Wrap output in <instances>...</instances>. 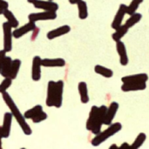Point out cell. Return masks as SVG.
<instances>
[{"label": "cell", "instance_id": "36", "mask_svg": "<svg viewBox=\"0 0 149 149\" xmlns=\"http://www.w3.org/2000/svg\"><path fill=\"white\" fill-rule=\"evenodd\" d=\"M71 4H77L80 0H68Z\"/></svg>", "mask_w": 149, "mask_h": 149}, {"label": "cell", "instance_id": "5", "mask_svg": "<svg viewBox=\"0 0 149 149\" xmlns=\"http://www.w3.org/2000/svg\"><path fill=\"white\" fill-rule=\"evenodd\" d=\"M28 18H29V21H32V22L54 20L57 18V13H56V11L44 10L41 12L31 13V14H29Z\"/></svg>", "mask_w": 149, "mask_h": 149}, {"label": "cell", "instance_id": "4", "mask_svg": "<svg viewBox=\"0 0 149 149\" xmlns=\"http://www.w3.org/2000/svg\"><path fill=\"white\" fill-rule=\"evenodd\" d=\"M3 50L6 52H10L12 49V27L6 21L3 23Z\"/></svg>", "mask_w": 149, "mask_h": 149}, {"label": "cell", "instance_id": "40", "mask_svg": "<svg viewBox=\"0 0 149 149\" xmlns=\"http://www.w3.org/2000/svg\"><path fill=\"white\" fill-rule=\"evenodd\" d=\"M52 1H53V0H52Z\"/></svg>", "mask_w": 149, "mask_h": 149}, {"label": "cell", "instance_id": "10", "mask_svg": "<svg viewBox=\"0 0 149 149\" xmlns=\"http://www.w3.org/2000/svg\"><path fill=\"white\" fill-rule=\"evenodd\" d=\"M146 88H147V82H144V81L123 83V85L121 86V90L125 93L142 91V90H145Z\"/></svg>", "mask_w": 149, "mask_h": 149}, {"label": "cell", "instance_id": "38", "mask_svg": "<svg viewBox=\"0 0 149 149\" xmlns=\"http://www.w3.org/2000/svg\"><path fill=\"white\" fill-rule=\"evenodd\" d=\"M34 1H35V0H27V2H28V3H32Z\"/></svg>", "mask_w": 149, "mask_h": 149}, {"label": "cell", "instance_id": "29", "mask_svg": "<svg viewBox=\"0 0 149 149\" xmlns=\"http://www.w3.org/2000/svg\"><path fill=\"white\" fill-rule=\"evenodd\" d=\"M143 1H144V0H132V2L130 3V4L127 7V14L132 15V14L135 13L136 10H138L140 4H141Z\"/></svg>", "mask_w": 149, "mask_h": 149}, {"label": "cell", "instance_id": "17", "mask_svg": "<svg viewBox=\"0 0 149 149\" xmlns=\"http://www.w3.org/2000/svg\"><path fill=\"white\" fill-rule=\"evenodd\" d=\"M44 67H63L65 65V60L61 58H44L41 60Z\"/></svg>", "mask_w": 149, "mask_h": 149}, {"label": "cell", "instance_id": "2", "mask_svg": "<svg viewBox=\"0 0 149 149\" xmlns=\"http://www.w3.org/2000/svg\"><path fill=\"white\" fill-rule=\"evenodd\" d=\"M2 97L3 100L4 101V103L7 105V107H9L11 114L13 115V117L16 119L17 122L18 123V125L20 126L22 131L24 132V134L25 135H31L32 134L31 128V127L28 125V123L26 122V119L24 118V116L21 113L20 110L18 109V107H17V105L15 104L14 100L11 99V97L10 96V94L7 92H4L2 93Z\"/></svg>", "mask_w": 149, "mask_h": 149}, {"label": "cell", "instance_id": "34", "mask_svg": "<svg viewBox=\"0 0 149 149\" xmlns=\"http://www.w3.org/2000/svg\"><path fill=\"white\" fill-rule=\"evenodd\" d=\"M119 148H120V149H128V148H130V146L127 143V142H125V143H123Z\"/></svg>", "mask_w": 149, "mask_h": 149}, {"label": "cell", "instance_id": "35", "mask_svg": "<svg viewBox=\"0 0 149 149\" xmlns=\"http://www.w3.org/2000/svg\"><path fill=\"white\" fill-rule=\"evenodd\" d=\"M3 138V132H2V127L0 126V149L2 148V139Z\"/></svg>", "mask_w": 149, "mask_h": 149}, {"label": "cell", "instance_id": "6", "mask_svg": "<svg viewBox=\"0 0 149 149\" xmlns=\"http://www.w3.org/2000/svg\"><path fill=\"white\" fill-rule=\"evenodd\" d=\"M32 4L36 9H40L43 10L57 11L58 10V4L52 0H35Z\"/></svg>", "mask_w": 149, "mask_h": 149}, {"label": "cell", "instance_id": "22", "mask_svg": "<svg viewBox=\"0 0 149 149\" xmlns=\"http://www.w3.org/2000/svg\"><path fill=\"white\" fill-rule=\"evenodd\" d=\"M78 10H79V17L82 20L87 18L88 17V8H87V3L84 0H80L78 3Z\"/></svg>", "mask_w": 149, "mask_h": 149}, {"label": "cell", "instance_id": "1", "mask_svg": "<svg viewBox=\"0 0 149 149\" xmlns=\"http://www.w3.org/2000/svg\"><path fill=\"white\" fill-rule=\"evenodd\" d=\"M107 110V107L106 106H93L89 113V117L86 120V130L95 135L100 134L101 127L104 125V120Z\"/></svg>", "mask_w": 149, "mask_h": 149}, {"label": "cell", "instance_id": "24", "mask_svg": "<svg viewBox=\"0 0 149 149\" xmlns=\"http://www.w3.org/2000/svg\"><path fill=\"white\" fill-rule=\"evenodd\" d=\"M94 71H95L96 73H98V74H100V75L105 77V78H107V79L112 78V77L113 76V70H111V69H109V68H107V67H105V66H103V65H95Z\"/></svg>", "mask_w": 149, "mask_h": 149}, {"label": "cell", "instance_id": "37", "mask_svg": "<svg viewBox=\"0 0 149 149\" xmlns=\"http://www.w3.org/2000/svg\"><path fill=\"white\" fill-rule=\"evenodd\" d=\"M113 148L118 149L119 148V147H117V145H116V144H113V145H112V146L110 147V149H113Z\"/></svg>", "mask_w": 149, "mask_h": 149}, {"label": "cell", "instance_id": "8", "mask_svg": "<svg viewBox=\"0 0 149 149\" xmlns=\"http://www.w3.org/2000/svg\"><path fill=\"white\" fill-rule=\"evenodd\" d=\"M127 5H126L124 3H121L120 5L119 9L117 10V13H116V15H115L113 22H112V24H111L113 29L116 30L117 28H119L122 24V21L124 19V17L127 14Z\"/></svg>", "mask_w": 149, "mask_h": 149}, {"label": "cell", "instance_id": "15", "mask_svg": "<svg viewBox=\"0 0 149 149\" xmlns=\"http://www.w3.org/2000/svg\"><path fill=\"white\" fill-rule=\"evenodd\" d=\"M12 117L13 115L11 113H5L3 115V120L2 127V132L3 138H9L10 134V128H11V122H12Z\"/></svg>", "mask_w": 149, "mask_h": 149}, {"label": "cell", "instance_id": "30", "mask_svg": "<svg viewBox=\"0 0 149 149\" xmlns=\"http://www.w3.org/2000/svg\"><path fill=\"white\" fill-rule=\"evenodd\" d=\"M12 79H10V77H6L4 78V79L2 81V83L0 84V93H3L4 92L7 91V89L11 86L12 84Z\"/></svg>", "mask_w": 149, "mask_h": 149}, {"label": "cell", "instance_id": "19", "mask_svg": "<svg viewBox=\"0 0 149 149\" xmlns=\"http://www.w3.org/2000/svg\"><path fill=\"white\" fill-rule=\"evenodd\" d=\"M78 90L80 97V100L83 104H87L89 102V95H88V89H87V85L86 82L82 81L79 82L78 85Z\"/></svg>", "mask_w": 149, "mask_h": 149}, {"label": "cell", "instance_id": "31", "mask_svg": "<svg viewBox=\"0 0 149 149\" xmlns=\"http://www.w3.org/2000/svg\"><path fill=\"white\" fill-rule=\"evenodd\" d=\"M47 117H48V116H47V113H45L44 111H41V112L38 113L36 116H34V117L31 119V120H32L33 123H40V122L45 120L47 119Z\"/></svg>", "mask_w": 149, "mask_h": 149}, {"label": "cell", "instance_id": "12", "mask_svg": "<svg viewBox=\"0 0 149 149\" xmlns=\"http://www.w3.org/2000/svg\"><path fill=\"white\" fill-rule=\"evenodd\" d=\"M116 50L120 57V63L121 65L126 66L128 64V56L127 53V48L125 44L120 40L116 42Z\"/></svg>", "mask_w": 149, "mask_h": 149}, {"label": "cell", "instance_id": "13", "mask_svg": "<svg viewBox=\"0 0 149 149\" xmlns=\"http://www.w3.org/2000/svg\"><path fill=\"white\" fill-rule=\"evenodd\" d=\"M55 93H56V82L51 80L48 82V86H47V95L45 100V104L47 107H54Z\"/></svg>", "mask_w": 149, "mask_h": 149}, {"label": "cell", "instance_id": "3", "mask_svg": "<svg viewBox=\"0 0 149 149\" xmlns=\"http://www.w3.org/2000/svg\"><path fill=\"white\" fill-rule=\"evenodd\" d=\"M122 129V125L120 122L112 123L108 128L104 130L103 132H100V134H96V136L92 141V145L93 147H99L100 144L105 142L107 139L112 137L113 135L116 134Z\"/></svg>", "mask_w": 149, "mask_h": 149}, {"label": "cell", "instance_id": "26", "mask_svg": "<svg viewBox=\"0 0 149 149\" xmlns=\"http://www.w3.org/2000/svg\"><path fill=\"white\" fill-rule=\"evenodd\" d=\"M21 66V60L19 59H14L12 60V65H11V68H10V78L12 79H15L18 74L19 69Z\"/></svg>", "mask_w": 149, "mask_h": 149}, {"label": "cell", "instance_id": "32", "mask_svg": "<svg viewBox=\"0 0 149 149\" xmlns=\"http://www.w3.org/2000/svg\"><path fill=\"white\" fill-rule=\"evenodd\" d=\"M6 57V52L3 49L0 51V72H1V70H2V67H3V64L4 62V58Z\"/></svg>", "mask_w": 149, "mask_h": 149}, {"label": "cell", "instance_id": "23", "mask_svg": "<svg viewBox=\"0 0 149 149\" xmlns=\"http://www.w3.org/2000/svg\"><path fill=\"white\" fill-rule=\"evenodd\" d=\"M11 65H12V58L9 56H6L4 58V62L3 64V67L1 70L0 74L3 77H9L10 76V68H11Z\"/></svg>", "mask_w": 149, "mask_h": 149}, {"label": "cell", "instance_id": "33", "mask_svg": "<svg viewBox=\"0 0 149 149\" xmlns=\"http://www.w3.org/2000/svg\"><path fill=\"white\" fill-rule=\"evenodd\" d=\"M9 7V3L5 0H0V8H2L3 10L8 9Z\"/></svg>", "mask_w": 149, "mask_h": 149}, {"label": "cell", "instance_id": "14", "mask_svg": "<svg viewBox=\"0 0 149 149\" xmlns=\"http://www.w3.org/2000/svg\"><path fill=\"white\" fill-rule=\"evenodd\" d=\"M71 31V27L67 24H65V25H62L60 27H58L56 29H53L52 31H50L47 34H46V37L48 39L50 40H52L56 38H58V37H61L63 35H65L67 34L68 32H70Z\"/></svg>", "mask_w": 149, "mask_h": 149}, {"label": "cell", "instance_id": "9", "mask_svg": "<svg viewBox=\"0 0 149 149\" xmlns=\"http://www.w3.org/2000/svg\"><path fill=\"white\" fill-rule=\"evenodd\" d=\"M41 58L39 56H35L31 65V79L33 81H38L41 79Z\"/></svg>", "mask_w": 149, "mask_h": 149}, {"label": "cell", "instance_id": "20", "mask_svg": "<svg viewBox=\"0 0 149 149\" xmlns=\"http://www.w3.org/2000/svg\"><path fill=\"white\" fill-rule=\"evenodd\" d=\"M3 17L6 18L7 22L10 24V25L12 28H17V27H18L19 22L17 21V19L16 18V17L14 16V14H13L9 9L3 10Z\"/></svg>", "mask_w": 149, "mask_h": 149}, {"label": "cell", "instance_id": "7", "mask_svg": "<svg viewBox=\"0 0 149 149\" xmlns=\"http://www.w3.org/2000/svg\"><path fill=\"white\" fill-rule=\"evenodd\" d=\"M36 29V22H32V21H29L27 24H25L24 25L21 26V27H17L13 31H12V36L15 38H19L21 37H23L24 35L34 31Z\"/></svg>", "mask_w": 149, "mask_h": 149}, {"label": "cell", "instance_id": "25", "mask_svg": "<svg viewBox=\"0 0 149 149\" xmlns=\"http://www.w3.org/2000/svg\"><path fill=\"white\" fill-rule=\"evenodd\" d=\"M141 18H142V15H141V13L135 12V13L130 15V17L126 21L125 25H126L128 29H130L131 27H133L134 25H135L136 24H138V23L141 21Z\"/></svg>", "mask_w": 149, "mask_h": 149}, {"label": "cell", "instance_id": "16", "mask_svg": "<svg viewBox=\"0 0 149 149\" xmlns=\"http://www.w3.org/2000/svg\"><path fill=\"white\" fill-rule=\"evenodd\" d=\"M63 92H64V81L58 80L56 82V93H55V100H54V107L57 108H59L62 106Z\"/></svg>", "mask_w": 149, "mask_h": 149}, {"label": "cell", "instance_id": "21", "mask_svg": "<svg viewBox=\"0 0 149 149\" xmlns=\"http://www.w3.org/2000/svg\"><path fill=\"white\" fill-rule=\"evenodd\" d=\"M128 28L125 25V24H121L119 28L116 29L115 32L112 35V38L113 41L115 42H118V41H120L121 38L127 33L128 31Z\"/></svg>", "mask_w": 149, "mask_h": 149}, {"label": "cell", "instance_id": "11", "mask_svg": "<svg viewBox=\"0 0 149 149\" xmlns=\"http://www.w3.org/2000/svg\"><path fill=\"white\" fill-rule=\"evenodd\" d=\"M119 104L117 102H112L109 106V107L107 110L105 120H104V125L110 126L113 123V119L115 118V115L119 109Z\"/></svg>", "mask_w": 149, "mask_h": 149}, {"label": "cell", "instance_id": "27", "mask_svg": "<svg viewBox=\"0 0 149 149\" xmlns=\"http://www.w3.org/2000/svg\"><path fill=\"white\" fill-rule=\"evenodd\" d=\"M41 111H43L42 106L37 105V106H35L34 107L31 108L30 110L26 111V112L24 113V118L27 119V120H31L34 116H36V115H37L38 113H40Z\"/></svg>", "mask_w": 149, "mask_h": 149}, {"label": "cell", "instance_id": "28", "mask_svg": "<svg viewBox=\"0 0 149 149\" xmlns=\"http://www.w3.org/2000/svg\"><path fill=\"white\" fill-rule=\"evenodd\" d=\"M146 139H147V135L146 134L144 133H141L139 134V135L137 136V138L135 139V141H134V143L131 145V148L132 149H138L140 148L143 144L144 142L146 141Z\"/></svg>", "mask_w": 149, "mask_h": 149}, {"label": "cell", "instance_id": "18", "mask_svg": "<svg viewBox=\"0 0 149 149\" xmlns=\"http://www.w3.org/2000/svg\"><path fill=\"white\" fill-rule=\"evenodd\" d=\"M148 80V76L147 73H138L129 76H125L121 79V81L123 83H128V82H140L144 81L147 82Z\"/></svg>", "mask_w": 149, "mask_h": 149}, {"label": "cell", "instance_id": "39", "mask_svg": "<svg viewBox=\"0 0 149 149\" xmlns=\"http://www.w3.org/2000/svg\"><path fill=\"white\" fill-rule=\"evenodd\" d=\"M3 10L2 8H0V15H2V14H3Z\"/></svg>", "mask_w": 149, "mask_h": 149}]
</instances>
